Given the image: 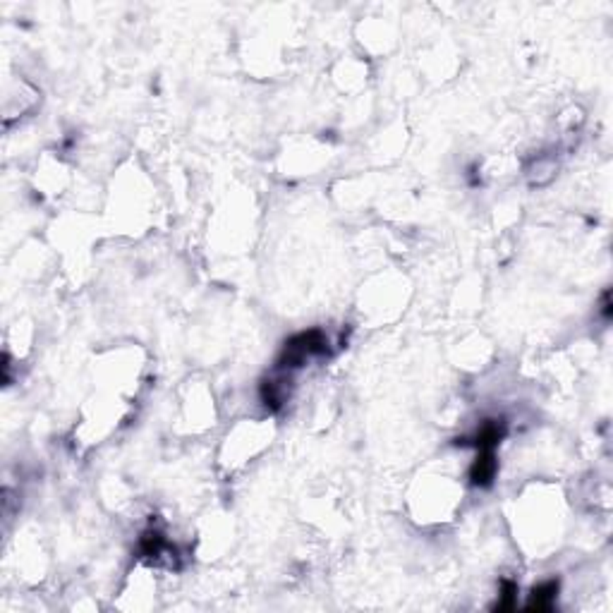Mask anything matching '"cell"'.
<instances>
[{
	"mask_svg": "<svg viewBox=\"0 0 613 613\" xmlns=\"http://www.w3.org/2000/svg\"><path fill=\"white\" fill-rule=\"evenodd\" d=\"M556 594H559V582L551 580V582H544V585H539L534 590V594H532V601H530V609H551V604H554Z\"/></svg>",
	"mask_w": 613,
	"mask_h": 613,
	"instance_id": "6da1fadb",
	"label": "cell"
}]
</instances>
